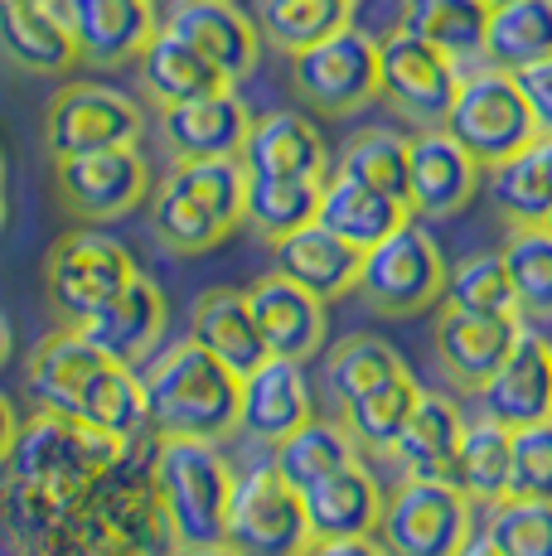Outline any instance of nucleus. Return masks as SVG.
<instances>
[{
	"label": "nucleus",
	"mask_w": 552,
	"mask_h": 556,
	"mask_svg": "<svg viewBox=\"0 0 552 556\" xmlns=\"http://www.w3.org/2000/svg\"><path fill=\"white\" fill-rule=\"evenodd\" d=\"M126 451L131 441H116L112 431H98L63 412H35L29 421H20L15 451L5 459L10 475L0 489V522H5L15 552L29 547L68 498L112 475Z\"/></svg>",
	"instance_id": "nucleus-1"
},
{
	"label": "nucleus",
	"mask_w": 552,
	"mask_h": 556,
	"mask_svg": "<svg viewBox=\"0 0 552 556\" xmlns=\"http://www.w3.org/2000/svg\"><path fill=\"white\" fill-rule=\"evenodd\" d=\"M151 441H131L126 459L92 489L68 498L54 522L15 556H170L179 547L151 484Z\"/></svg>",
	"instance_id": "nucleus-2"
},
{
	"label": "nucleus",
	"mask_w": 552,
	"mask_h": 556,
	"mask_svg": "<svg viewBox=\"0 0 552 556\" xmlns=\"http://www.w3.org/2000/svg\"><path fill=\"white\" fill-rule=\"evenodd\" d=\"M25 392L35 412H63L112 431L116 441H141L146 431V388L141 372L108 358L83 339L78 325H59L35 344L25 363Z\"/></svg>",
	"instance_id": "nucleus-3"
},
{
	"label": "nucleus",
	"mask_w": 552,
	"mask_h": 556,
	"mask_svg": "<svg viewBox=\"0 0 552 556\" xmlns=\"http://www.w3.org/2000/svg\"><path fill=\"white\" fill-rule=\"evenodd\" d=\"M146 388V431L185 435V441H228L238 431L242 378L218 363L204 344L179 339L141 372Z\"/></svg>",
	"instance_id": "nucleus-4"
},
{
	"label": "nucleus",
	"mask_w": 552,
	"mask_h": 556,
	"mask_svg": "<svg viewBox=\"0 0 552 556\" xmlns=\"http://www.w3.org/2000/svg\"><path fill=\"white\" fill-rule=\"evenodd\" d=\"M248 208V169L228 160H175L151 194V232L170 256H204L233 238Z\"/></svg>",
	"instance_id": "nucleus-5"
},
{
	"label": "nucleus",
	"mask_w": 552,
	"mask_h": 556,
	"mask_svg": "<svg viewBox=\"0 0 552 556\" xmlns=\"http://www.w3.org/2000/svg\"><path fill=\"white\" fill-rule=\"evenodd\" d=\"M151 484L161 498L175 542H223V522L233 504V465L218 441H185V435H155L151 445Z\"/></svg>",
	"instance_id": "nucleus-6"
},
{
	"label": "nucleus",
	"mask_w": 552,
	"mask_h": 556,
	"mask_svg": "<svg viewBox=\"0 0 552 556\" xmlns=\"http://www.w3.org/2000/svg\"><path fill=\"white\" fill-rule=\"evenodd\" d=\"M446 276H451V266H446L437 238H431L417 218H407L398 232H388L378 248L364 252L354 291L364 295V305L378 309V315L407 319V315H422V309L441 305Z\"/></svg>",
	"instance_id": "nucleus-7"
},
{
	"label": "nucleus",
	"mask_w": 552,
	"mask_h": 556,
	"mask_svg": "<svg viewBox=\"0 0 552 556\" xmlns=\"http://www.w3.org/2000/svg\"><path fill=\"white\" fill-rule=\"evenodd\" d=\"M374 538L388 556H461L475 538V504L451 479H402L384 498Z\"/></svg>",
	"instance_id": "nucleus-8"
},
{
	"label": "nucleus",
	"mask_w": 552,
	"mask_h": 556,
	"mask_svg": "<svg viewBox=\"0 0 552 556\" xmlns=\"http://www.w3.org/2000/svg\"><path fill=\"white\" fill-rule=\"evenodd\" d=\"M446 131L465 146V155L480 169H494L499 160L528 151L538 141L534 112H528L514 73L490 68V63L461 73V92H455V106L446 116Z\"/></svg>",
	"instance_id": "nucleus-9"
},
{
	"label": "nucleus",
	"mask_w": 552,
	"mask_h": 556,
	"mask_svg": "<svg viewBox=\"0 0 552 556\" xmlns=\"http://www.w3.org/2000/svg\"><path fill=\"white\" fill-rule=\"evenodd\" d=\"M455 92H461V63L451 53L407 35V29H392L388 39H378V98L402 122H412L417 131H437L451 116Z\"/></svg>",
	"instance_id": "nucleus-10"
},
{
	"label": "nucleus",
	"mask_w": 552,
	"mask_h": 556,
	"mask_svg": "<svg viewBox=\"0 0 552 556\" xmlns=\"http://www.w3.org/2000/svg\"><path fill=\"white\" fill-rule=\"evenodd\" d=\"M223 542L238 556H305L311 552V522H305L301 489H291L272 465L238 475L233 484Z\"/></svg>",
	"instance_id": "nucleus-11"
},
{
	"label": "nucleus",
	"mask_w": 552,
	"mask_h": 556,
	"mask_svg": "<svg viewBox=\"0 0 552 556\" xmlns=\"http://www.w3.org/2000/svg\"><path fill=\"white\" fill-rule=\"evenodd\" d=\"M141 266L136 256L122 248L116 238L88 228H73L49 248V262H45V286H49V305L59 309L63 325H78L88 319L102 301H112L126 281H136Z\"/></svg>",
	"instance_id": "nucleus-12"
},
{
	"label": "nucleus",
	"mask_w": 552,
	"mask_h": 556,
	"mask_svg": "<svg viewBox=\"0 0 552 556\" xmlns=\"http://www.w3.org/2000/svg\"><path fill=\"white\" fill-rule=\"evenodd\" d=\"M291 88L321 116L364 112L368 102H378V39L349 25L321 45L291 53Z\"/></svg>",
	"instance_id": "nucleus-13"
},
{
	"label": "nucleus",
	"mask_w": 552,
	"mask_h": 556,
	"mask_svg": "<svg viewBox=\"0 0 552 556\" xmlns=\"http://www.w3.org/2000/svg\"><path fill=\"white\" fill-rule=\"evenodd\" d=\"M59 203L83 223L126 218L136 203L151 194V169L136 146H108V151H83L54 160Z\"/></svg>",
	"instance_id": "nucleus-14"
},
{
	"label": "nucleus",
	"mask_w": 552,
	"mask_h": 556,
	"mask_svg": "<svg viewBox=\"0 0 552 556\" xmlns=\"http://www.w3.org/2000/svg\"><path fill=\"white\" fill-rule=\"evenodd\" d=\"M146 131V116L126 92L102 88V83H68L45 116L49 155H83L108 151V146H136Z\"/></svg>",
	"instance_id": "nucleus-15"
},
{
	"label": "nucleus",
	"mask_w": 552,
	"mask_h": 556,
	"mask_svg": "<svg viewBox=\"0 0 552 556\" xmlns=\"http://www.w3.org/2000/svg\"><path fill=\"white\" fill-rule=\"evenodd\" d=\"M485 169L465 155L446 126L417 131L407 141V208L412 218H455L475 199Z\"/></svg>",
	"instance_id": "nucleus-16"
},
{
	"label": "nucleus",
	"mask_w": 552,
	"mask_h": 556,
	"mask_svg": "<svg viewBox=\"0 0 552 556\" xmlns=\"http://www.w3.org/2000/svg\"><path fill=\"white\" fill-rule=\"evenodd\" d=\"M78 59L92 68H122L136 63L151 35L161 29L155 0H59Z\"/></svg>",
	"instance_id": "nucleus-17"
},
{
	"label": "nucleus",
	"mask_w": 552,
	"mask_h": 556,
	"mask_svg": "<svg viewBox=\"0 0 552 556\" xmlns=\"http://www.w3.org/2000/svg\"><path fill=\"white\" fill-rule=\"evenodd\" d=\"M524 315H461L446 309L437 315V358L441 372L455 382L461 392H480L485 382L504 368V358L514 354V344L524 339Z\"/></svg>",
	"instance_id": "nucleus-18"
},
{
	"label": "nucleus",
	"mask_w": 552,
	"mask_h": 556,
	"mask_svg": "<svg viewBox=\"0 0 552 556\" xmlns=\"http://www.w3.org/2000/svg\"><path fill=\"white\" fill-rule=\"evenodd\" d=\"M165 29L204 53L228 83H242L258 68L262 29L248 10H238V0H175Z\"/></svg>",
	"instance_id": "nucleus-19"
},
{
	"label": "nucleus",
	"mask_w": 552,
	"mask_h": 556,
	"mask_svg": "<svg viewBox=\"0 0 552 556\" xmlns=\"http://www.w3.org/2000/svg\"><path fill=\"white\" fill-rule=\"evenodd\" d=\"M252 112L233 88L204 92L175 106H161V136L175 160H228L242 155Z\"/></svg>",
	"instance_id": "nucleus-20"
},
{
	"label": "nucleus",
	"mask_w": 552,
	"mask_h": 556,
	"mask_svg": "<svg viewBox=\"0 0 552 556\" xmlns=\"http://www.w3.org/2000/svg\"><path fill=\"white\" fill-rule=\"evenodd\" d=\"M248 305H252V319H258L262 344H267L272 358L305 363L311 354H321L325 334H330V315H325L321 295L296 286L291 276L272 271L248 291Z\"/></svg>",
	"instance_id": "nucleus-21"
},
{
	"label": "nucleus",
	"mask_w": 552,
	"mask_h": 556,
	"mask_svg": "<svg viewBox=\"0 0 552 556\" xmlns=\"http://www.w3.org/2000/svg\"><path fill=\"white\" fill-rule=\"evenodd\" d=\"M480 416L499 421L509 431H524L552 416V344L538 334H528L514 344V354L504 358V368L485 382L480 392Z\"/></svg>",
	"instance_id": "nucleus-22"
},
{
	"label": "nucleus",
	"mask_w": 552,
	"mask_h": 556,
	"mask_svg": "<svg viewBox=\"0 0 552 556\" xmlns=\"http://www.w3.org/2000/svg\"><path fill=\"white\" fill-rule=\"evenodd\" d=\"M83 339L92 349H102L108 358L136 368L146 354L155 349V339L165 334V295L151 276H136L126 281L112 301H102L88 319H78Z\"/></svg>",
	"instance_id": "nucleus-23"
},
{
	"label": "nucleus",
	"mask_w": 552,
	"mask_h": 556,
	"mask_svg": "<svg viewBox=\"0 0 552 556\" xmlns=\"http://www.w3.org/2000/svg\"><path fill=\"white\" fill-rule=\"evenodd\" d=\"M238 160L248 175H272V179H325L330 175V151H325L321 126L301 112L252 116Z\"/></svg>",
	"instance_id": "nucleus-24"
},
{
	"label": "nucleus",
	"mask_w": 552,
	"mask_h": 556,
	"mask_svg": "<svg viewBox=\"0 0 552 556\" xmlns=\"http://www.w3.org/2000/svg\"><path fill=\"white\" fill-rule=\"evenodd\" d=\"M315 416L311 382H305L301 363L296 358H267L242 378V412H238V431H248L252 441L276 445L305 426Z\"/></svg>",
	"instance_id": "nucleus-25"
},
{
	"label": "nucleus",
	"mask_w": 552,
	"mask_h": 556,
	"mask_svg": "<svg viewBox=\"0 0 552 556\" xmlns=\"http://www.w3.org/2000/svg\"><path fill=\"white\" fill-rule=\"evenodd\" d=\"M384 489L364 469V459L325 475L321 484L301 489L305 522H311L315 542H339V538H374L378 513H384Z\"/></svg>",
	"instance_id": "nucleus-26"
},
{
	"label": "nucleus",
	"mask_w": 552,
	"mask_h": 556,
	"mask_svg": "<svg viewBox=\"0 0 552 556\" xmlns=\"http://www.w3.org/2000/svg\"><path fill=\"white\" fill-rule=\"evenodd\" d=\"M272 256H276V271L291 276V281L305 286L311 295H321L325 305L339 301V295H354L359 266H364V252H359L354 242L335 238L321 223H305L301 232L272 242Z\"/></svg>",
	"instance_id": "nucleus-27"
},
{
	"label": "nucleus",
	"mask_w": 552,
	"mask_h": 556,
	"mask_svg": "<svg viewBox=\"0 0 552 556\" xmlns=\"http://www.w3.org/2000/svg\"><path fill=\"white\" fill-rule=\"evenodd\" d=\"M407 218H412L407 203L384 194V189L364 185V179L344 175V169L325 175V185H321V213H315V223H321V228H330L335 238L354 242L359 252L378 248V242H384L388 232H398Z\"/></svg>",
	"instance_id": "nucleus-28"
},
{
	"label": "nucleus",
	"mask_w": 552,
	"mask_h": 556,
	"mask_svg": "<svg viewBox=\"0 0 552 556\" xmlns=\"http://www.w3.org/2000/svg\"><path fill=\"white\" fill-rule=\"evenodd\" d=\"M189 339L204 344L218 363H228L238 378H248L258 363H267V344H262V329L252 319L248 291H233V286H214L204 291L189 309Z\"/></svg>",
	"instance_id": "nucleus-29"
},
{
	"label": "nucleus",
	"mask_w": 552,
	"mask_h": 556,
	"mask_svg": "<svg viewBox=\"0 0 552 556\" xmlns=\"http://www.w3.org/2000/svg\"><path fill=\"white\" fill-rule=\"evenodd\" d=\"M465 435V416L461 406L441 392H422L412 421L402 426L398 445H392V459H398L402 479H451L455 451H461Z\"/></svg>",
	"instance_id": "nucleus-30"
},
{
	"label": "nucleus",
	"mask_w": 552,
	"mask_h": 556,
	"mask_svg": "<svg viewBox=\"0 0 552 556\" xmlns=\"http://www.w3.org/2000/svg\"><path fill=\"white\" fill-rule=\"evenodd\" d=\"M0 49L25 73H68L78 63V45L59 5H0Z\"/></svg>",
	"instance_id": "nucleus-31"
},
{
	"label": "nucleus",
	"mask_w": 552,
	"mask_h": 556,
	"mask_svg": "<svg viewBox=\"0 0 552 556\" xmlns=\"http://www.w3.org/2000/svg\"><path fill=\"white\" fill-rule=\"evenodd\" d=\"M136 73H141V92L151 98L155 106H175V102H189V98H204V92H218V88H233L228 78L204 59L199 49H189L179 35H170L161 25L151 35V45L141 49L136 59Z\"/></svg>",
	"instance_id": "nucleus-32"
},
{
	"label": "nucleus",
	"mask_w": 552,
	"mask_h": 556,
	"mask_svg": "<svg viewBox=\"0 0 552 556\" xmlns=\"http://www.w3.org/2000/svg\"><path fill=\"white\" fill-rule=\"evenodd\" d=\"M398 29L427 39L455 63H480L485 29H490V5L485 0H402Z\"/></svg>",
	"instance_id": "nucleus-33"
},
{
	"label": "nucleus",
	"mask_w": 552,
	"mask_h": 556,
	"mask_svg": "<svg viewBox=\"0 0 552 556\" xmlns=\"http://www.w3.org/2000/svg\"><path fill=\"white\" fill-rule=\"evenodd\" d=\"M354 459H359V441L349 435V426L344 421H321V416H311V421L296 426L286 441L272 445V469L291 489L321 484L325 475L354 465Z\"/></svg>",
	"instance_id": "nucleus-34"
},
{
	"label": "nucleus",
	"mask_w": 552,
	"mask_h": 556,
	"mask_svg": "<svg viewBox=\"0 0 552 556\" xmlns=\"http://www.w3.org/2000/svg\"><path fill=\"white\" fill-rule=\"evenodd\" d=\"M509 465H514V431L499 421H475L465 426L461 451L451 465V484L471 498L475 508H494L509 498Z\"/></svg>",
	"instance_id": "nucleus-35"
},
{
	"label": "nucleus",
	"mask_w": 552,
	"mask_h": 556,
	"mask_svg": "<svg viewBox=\"0 0 552 556\" xmlns=\"http://www.w3.org/2000/svg\"><path fill=\"white\" fill-rule=\"evenodd\" d=\"M552 53V0H509L490 10L480 63L518 73Z\"/></svg>",
	"instance_id": "nucleus-36"
},
{
	"label": "nucleus",
	"mask_w": 552,
	"mask_h": 556,
	"mask_svg": "<svg viewBox=\"0 0 552 556\" xmlns=\"http://www.w3.org/2000/svg\"><path fill=\"white\" fill-rule=\"evenodd\" d=\"M422 392L427 388H417L412 372H398V378H388L384 388H374V392H364V397L339 406V421L349 426V435L359 441V451L388 455L392 445H398L402 426H407L412 412H417Z\"/></svg>",
	"instance_id": "nucleus-37"
},
{
	"label": "nucleus",
	"mask_w": 552,
	"mask_h": 556,
	"mask_svg": "<svg viewBox=\"0 0 552 556\" xmlns=\"http://www.w3.org/2000/svg\"><path fill=\"white\" fill-rule=\"evenodd\" d=\"M504 271L514 286V301L524 325L552 319V228L548 223H518L504 232Z\"/></svg>",
	"instance_id": "nucleus-38"
},
{
	"label": "nucleus",
	"mask_w": 552,
	"mask_h": 556,
	"mask_svg": "<svg viewBox=\"0 0 552 556\" xmlns=\"http://www.w3.org/2000/svg\"><path fill=\"white\" fill-rule=\"evenodd\" d=\"M321 185L325 179H272V175H248V208L242 223L258 232L262 242H281L315 223L321 213Z\"/></svg>",
	"instance_id": "nucleus-39"
},
{
	"label": "nucleus",
	"mask_w": 552,
	"mask_h": 556,
	"mask_svg": "<svg viewBox=\"0 0 552 556\" xmlns=\"http://www.w3.org/2000/svg\"><path fill=\"white\" fill-rule=\"evenodd\" d=\"M354 25V0H262L258 29L286 59Z\"/></svg>",
	"instance_id": "nucleus-40"
},
{
	"label": "nucleus",
	"mask_w": 552,
	"mask_h": 556,
	"mask_svg": "<svg viewBox=\"0 0 552 556\" xmlns=\"http://www.w3.org/2000/svg\"><path fill=\"white\" fill-rule=\"evenodd\" d=\"M490 175V199H494V213L509 223V228H518V223H548L552 213V169L543 151H538V141L528 146V151L499 160L494 169H485Z\"/></svg>",
	"instance_id": "nucleus-41"
},
{
	"label": "nucleus",
	"mask_w": 552,
	"mask_h": 556,
	"mask_svg": "<svg viewBox=\"0 0 552 556\" xmlns=\"http://www.w3.org/2000/svg\"><path fill=\"white\" fill-rule=\"evenodd\" d=\"M398 372H407V363L398 358V349H388L384 339L374 334H349L339 339V349L325 363V382H330V397L344 406L354 397H364V392L384 388L388 378H398Z\"/></svg>",
	"instance_id": "nucleus-42"
},
{
	"label": "nucleus",
	"mask_w": 552,
	"mask_h": 556,
	"mask_svg": "<svg viewBox=\"0 0 552 556\" xmlns=\"http://www.w3.org/2000/svg\"><path fill=\"white\" fill-rule=\"evenodd\" d=\"M446 309H461V315H518L514 286H509L504 256L499 252H480L465 256L451 276H446Z\"/></svg>",
	"instance_id": "nucleus-43"
},
{
	"label": "nucleus",
	"mask_w": 552,
	"mask_h": 556,
	"mask_svg": "<svg viewBox=\"0 0 552 556\" xmlns=\"http://www.w3.org/2000/svg\"><path fill=\"white\" fill-rule=\"evenodd\" d=\"M485 538L504 556H552V504L543 498H499L485 508Z\"/></svg>",
	"instance_id": "nucleus-44"
},
{
	"label": "nucleus",
	"mask_w": 552,
	"mask_h": 556,
	"mask_svg": "<svg viewBox=\"0 0 552 556\" xmlns=\"http://www.w3.org/2000/svg\"><path fill=\"white\" fill-rule=\"evenodd\" d=\"M339 169L407 203V141L398 131H378V126L374 131H359L344 146V155H339Z\"/></svg>",
	"instance_id": "nucleus-45"
},
{
	"label": "nucleus",
	"mask_w": 552,
	"mask_h": 556,
	"mask_svg": "<svg viewBox=\"0 0 552 556\" xmlns=\"http://www.w3.org/2000/svg\"><path fill=\"white\" fill-rule=\"evenodd\" d=\"M509 498H543V504H552V416L514 431Z\"/></svg>",
	"instance_id": "nucleus-46"
},
{
	"label": "nucleus",
	"mask_w": 552,
	"mask_h": 556,
	"mask_svg": "<svg viewBox=\"0 0 552 556\" xmlns=\"http://www.w3.org/2000/svg\"><path fill=\"white\" fill-rule=\"evenodd\" d=\"M514 83H518V92H524L528 112H534L538 136H552V53L538 63H528V68H518Z\"/></svg>",
	"instance_id": "nucleus-47"
},
{
	"label": "nucleus",
	"mask_w": 552,
	"mask_h": 556,
	"mask_svg": "<svg viewBox=\"0 0 552 556\" xmlns=\"http://www.w3.org/2000/svg\"><path fill=\"white\" fill-rule=\"evenodd\" d=\"M305 556H388L378 538H339V542H311Z\"/></svg>",
	"instance_id": "nucleus-48"
},
{
	"label": "nucleus",
	"mask_w": 552,
	"mask_h": 556,
	"mask_svg": "<svg viewBox=\"0 0 552 556\" xmlns=\"http://www.w3.org/2000/svg\"><path fill=\"white\" fill-rule=\"evenodd\" d=\"M15 435H20V416H15V406H10L5 392H0V465H5L10 451H15Z\"/></svg>",
	"instance_id": "nucleus-49"
},
{
	"label": "nucleus",
	"mask_w": 552,
	"mask_h": 556,
	"mask_svg": "<svg viewBox=\"0 0 552 556\" xmlns=\"http://www.w3.org/2000/svg\"><path fill=\"white\" fill-rule=\"evenodd\" d=\"M170 556H238L228 542H189V547H175Z\"/></svg>",
	"instance_id": "nucleus-50"
},
{
	"label": "nucleus",
	"mask_w": 552,
	"mask_h": 556,
	"mask_svg": "<svg viewBox=\"0 0 552 556\" xmlns=\"http://www.w3.org/2000/svg\"><path fill=\"white\" fill-rule=\"evenodd\" d=\"M10 358H15V325H10L5 305H0V368H10Z\"/></svg>",
	"instance_id": "nucleus-51"
},
{
	"label": "nucleus",
	"mask_w": 552,
	"mask_h": 556,
	"mask_svg": "<svg viewBox=\"0 0 552 556\" xmlns=\"http://www.w3.org/2000/svg\"><path fill=\"white\" fill-rule=\"evenodd\" d=\"M461 556H504V552H499V547H494V542H490V538H485V532H475V538H471V542H465V552H461Z\"/></svg>",
	"instance_id": "nucleus-52"
},
{
	"label": "nucleus",
	"mask_w": 552,
	"mask_h": 556,
	"mask_svg": "<svg viewBox=\"0 0 552 556\" xmlns=\"http://www.w3.org/2000/svg\"><path fill=\"white\" fill-rule=\"evenodd\" d=\"M538 151H543V160H548V169H552V136H538Z\"/></svg>",
	"instance_id": "nucleus-53"
},
{
	"label": "nucleus",
	"mask_w": 552,
	"mask_h": 556,
	"mask_svg": "<svg viewBox=\"0 0 552 556\" xmlns=\"http://www.w3.org/2000/svg\"><path fill=\"white\" fill-rule=\"evenodd\" d=\"M0 5H59V0H0Z\"/></svg>",
	"instance_id": "nucleus-54"
},
{
	"label": "nucleus",
	"mask_w": 552,
	"mask_h": 556,
	"mask_svg": "<svg viewBox=\"0 0 552 556\" xmlns=\"http://www.w3.org/2000/svg\"><path fill=\"white\" fill-rule=\"evenodd\" d=\"M0 228H5V185H0Z\"/></svg>",
	"instance_id": "nucleus-55"
},
{
	"label": "nucleus",
	"mask_w": 552,
	"mask_h": 556,
	"mask_svg": "<svg viewBox=\"0 0 552 556\" xmlns=\"http://www.w3.org/2000/svg\"><path fill=\"white\" fill-rule=\"evenodd\" d=\"M0 185H5V151H0Z\"/></svg>",
	"instance_id": "nucleus-56"
},
{
	"label": "nucleus",
	"mask_w": 552,
	"mask_h": 556,
	"mask_svg": "<svg viewBox=\"0 0 552 556\" xmlns=\"http://www.w3.org/2000/svg\"><path fill=\"white\" fill-rule=\"evenodd\" d=\"M485 5H490V10H494V5H509V0H485Z\"/></svg>",
	"instance_id": "nucleus-57"
},
{
	"label": "nucleus",
	"mask_w": 552,
	"mask_h": 556,
	"mask_svg": "<svg viewBox=\"0 0 552 556\" xmlns=\"http://www.w3.org/2000/svg\"><path fill=\"white\" fill-rule=\"evenodd\" d=\"M548 228H552V213H548Z\"/></svg>",
	"instance_id": "nucleus-58"
}]
</instances>
